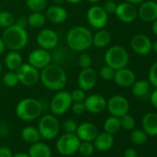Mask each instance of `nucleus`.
<instances>
[{
	"label": "nucleus",
	"instance_id": "1",
	"mask_svg": "<svg viewBox=\"0 0 157 157\" xmlns=\"http://www.w3.org/2000/svg\"><path fill=\"white\" fill-rule=\"evenodd\" d=\"M40 81L46 89L58 92L66 87L67 82V76L61 66L50 63L41 70Z\"/></svg>",
	"mask_w": 157,
	"mask_h": 157
},
{
	"label": "nucleus",
	"instance_id": "2",
	"mask_svg": "<svg viewBox=\"0 0 157 157\" xmlns=\"http://www.w3.org/2000/svg\"><path fill=\"white\" fill-rule=\"evenodd\" d=\"M66 41L71 50L83 52L93 45V33L86 27L75 26L67 32Z\"/></svg>",
	"mask_w": 157,
	"mask_h": 157
},
{
	"label": "nucleus",
	"instance_id": "3",
	"mask_svg": "<svg viewBox=\"0 0 157 157\" xmlns=\"http://www.w3.org/2000/svg\"><path fill=\"white\" fill-rule=\"evenodd\" d=\"M6 48L10 51H20L23 49L29 42V35L25 28L16 24L6 28L1 36Z\"/></svg>",
	"mask_w": 157,
	"mask_h": 157
},
{
	"label": "nucleus",
	"instance_id": "4",
	"mask_svg": "<svg viewBox=\"0 0 157 157\" xmlns=\"http://www.w3.org/2000/svg\"><path fill=\"white\" fill-rule=\"evenodd\" d=\"M16 115L23 121H33L37 119L43 111L42 103L35 98H24L16 105Z\"/></svg>",
	"mask_w": 157,
	"mask_h": 157
},
{
	"label": "nucleus",
	"instance_id": "5",
	"mask_svg": "<svg viewBox=\"0 0 157 157\" xmlns=\"http://www.w3.org/2000/svg\"><path fill=\"white\" fill-rule=\"evenodd\" d=\"M128 60L129 56L128 51L119 45L110 47L105 55V65L111 67L115 70L126 67L128 64Z\"/></svg>",
	"mask_w": 157,
	"mask_h": 157
},
{
	"label": "nucleus",
	"instance_id": "6",
	"mask_svg": "<svg viewBox=\"0 0 157 157\" xmlns=\"http://www.w3.org/2000/svg\"><path fill=\"white\" fill-rule=\"evenodd\" d=\"M82 140L76 133H66L58 138L56 148L58 153L63 156H71L78 151Z\"/></svg>",
	"mask_w": 157,
	"mask_h": 157
},
{
	"label": "nucleus",
	"instance_id": "7",
	"mask_svg": "<svg viewBox=\"0 0 157 157\" xmlns=\"http://www.w3.org/2000/svg\"><path fill=\"white\" fill-rule=\"evenodd\" d=\"M38 130L41 138L44 140L55 139L60 130V124L56 116L45 115L42 117L38 123Z\"/></svg>",
	"mask_w": 157,
	"mask_h": 157
},
{
	"label": "nucleus",
	"instance_id": "8",
	"mask_svg": "<svg viewBox=\"0 0 157 157\" xmlns=\"http://www.w3.org/2000/svg\"><path fill=\"white\" fill-rule=\"evenodd\" d=\"M70 93L61 90L56 92L50 102V110L55 116L64 115L70 109L72 105Z\"/></svg>",
	"mask_w": 157,
	"mask_h": 157
},
{
	"label": "nucleus",
	"instance_id": "9",
	"mask_svg": "<svg viewBox=\"0 0 157 157\" xmlns=\"http://www.w3.org/2000/svg\"><path fill=\"white\" fill-rule=\"evenodd\" d=\"M20 83L24 86H33L40 81V72L29 63H23L16 70Z\"/></svg>",
	"mask_w": 157,
	"mask_h": 157
},
{
	"label": "nucleus",
	"instance_id": "10",
	"mask_svg": "<svg viewBox=\"0 0 157 157\" xmlns=\"http://www.w3.org/2000/svg\"><path fill=\"white\" fill-rule=\"evenodd\" d=\"M86 18L89 24L97 30L104 29L108 21V14L103 7L97 5H94L88 10Z\"/></svg>",
	"mask_w": 157,
	"mask_h": 157
},
{
	"label": "nucleus",
	"instance_id": "11",
	"mask_svg": "<svg viewBox=\"0 0 157 157\" xmlns=\"http://www.w3.org/2000/svg\"><path fill=\"white\" fill-rule=\"evenodd\" d=\"M106 108L111 116L121 117L128 114L129 110V104L124 96L114 95L108 100V102H106Z\"/></svg>",
	"mask_w": 157,
	"mask_h": 157
},
{
	"label": "nucleus",
	"instance_id": "12",
	"mask_svg": "<svg viewBox=\"0 0 157 157\" xmlns=\"http://www.w3.org/2000/svg\"><path fill=\"white\" fill-rule=\"evenodd\" d=\"M51 61L52 55L50 51L41 47L33 50L28 56V63L38 70H42L44 67L48 66Z\"/></svg>",
	"mask_w": 157,
	"mask_h": 157
},
{
	"label": "nucleus",
	"instance_id": "13",
	"mask_svg": "<svg viewBox=\"0 0 157 157\" xmlns=\"http://www.w3.org/2000/svg\"><path fill=\"white\" fill-rule=\"evenodd\" d=\"M59 37L57 33L51 29H43L36 36V43L39 47L45 50H53L58 45Z\"/></svg>",
	"mask_w": 157,
	"mask_h": 157
},
{
	"label": "nucleus",
	"instance_id": "14",
	"mask_svg": "<svg viewBox=\"0 0 157 157\" xmlns=\"http://www.w3.org/2000/svg\"><path fill=\"white\" fill-rule=\"evenodd\" d=\"M97 82L96 71L91 67L82 68L80 74L78 76V88L82 89L85 92L91 91L94 88Z\"/></svg>",
	"mask_w": 157,
	"mask_h": 157
},
{
	"label": "nucleus",
	"instance_id": "15",
	"mask_svg": "<svg viewBox=\"0 0 157 157\" xmlns=\"http://www.w3.org/2000/svg\"><path fill=\"white\" fill-rule=\"evenodd\" d=\"M115 14L117 18L122 22L130 23L136 20L138 16V10L134 7V5L128 2H124L117 5Z\"/></svg>",
	"mask_w": 157,
	"mask_h": 157
},
{
	"label": "nucleus",
	"instance_id": "16",
	"mask_svg": "<svg viewBox=\"0 0 157 157\" xmlns=\"http://www.w3.org/2000/svg\"><path fill=\"white\" fill-rule=\"evenodd\" d=\"M130 45L136 54L140 56H146L151 51L152 44L148 36L144 34H136L132 37Z\"/></svg>",
	"mask_w": 157,
	"mask_h": 157
},
{
	"label": "nucleus",
	"instance_id": "17",
	"mask_svg": "<svg viewBox=\"0 0 157 157\" xmlns=\"http://www.w3.org/2000/svg\"><path fill=\"white\" fill-rule=\"evenodd\" d=\"M86 111L92 114L102 113L106 108V100L101 94H91L83 101Z\"/></svg>",
	"mask_w": 157,
	"mask_h": 157
},
{
	"label": "nucleus",
	"instance_id": "18",
	"mask_svg": "<svg viewBox=\"0 0 157 157\" xmlns=\"http://www.w3.org/2000/svg\"><path fill=\"white\" fill-rule=\"evenodd\" d=\"M99 131L97 127L92 122H83L78 125L76 134L82 141H94Z\"/></svg>",
	"mask_w": 157,
	"mask_h": 157
},
{
	"label": "nucleus",
	"instance_id": "19",
	"mask_svg": "<svg viewBox=\"0 0 157 157\" xmlns=\"http://www.w3.org/2000/svg\"><path fill=\"white\" fill-rule=\"evenodd\" d=\"M138 15L145 22H153L157 19V3L154 1H143L139 8Z\"/></svg>",
	"mask_w": 157,
	"mask_h": 157
},
{
	"label": "nucleus",
	"instance_id": "20",
	"mask_svg": "<svg viewBox=\"0 0 157 157\" xmlns=\"http://www.w3.org/2000/svg\"><path fill=\"white\" fill-rule=\"evenodd\" d=\"M44 15L46 21L54 24H61L67 19V11L60 5H54L46 8Z\"/></svg>",
	"mask_w": 157,
	"mask_h": 157
},
{
	"label": "nucleus",
	"instance_id": "21",
	"mask_svg": "<svg viewBox=\"0 0 157 157\" xmlns=\"http://www.w3.org/2000/svg\"><path fill=\"white\" fill-rule=\"evenodd\" d=\"M113 80L117 85L127 88L134 83V82L136 81V76L132 70L127 67H123L116 70Z\"/></svg>",
	"mask_w": 157,
	"mask_h": 157
},
{
	"label": "nucleus",
	"instance_id": "22",
	"mask_svg": "<svg viewBox=\"0 0 157 157\" xmlns=\"http://www.w3.org/2000/svg\"><path fill=\"white\" fill-rule=\"evenodd\" d=\"M114 144V138L113 135L107 133V132H102L98 133L97 137L94 140V146L95 150H98L100 151H107L112 148Z\"/></svg>",
	"mask_w": 157,
	"mask_h": 157
},
{
	"label": "nucleus",
	"instance_id": "23",
	"mask_svg": "<svg viewBox=\"0 0 157 157\" xmlns=\"http://www.w3.org/2000/svg\"><path fill=\"white\" fill-rule=\"evenodd\" d=\"M143 130L149 136H157V114L147 113L142 118Z\"/></svg>",
	"mask_w": 157,
	"mask_h": 157
},
{
	"label": "nucleus",
	"instance_id": "24",
	"mask_svg": "<svg viewBox=\"0 0 157 157\" xmlns=\"http://www.w3.org/2000/svg\"><path fill=\"white\" fill-rule=\"evenodd\" d=\"M28 154L30 157H51L52 151L46 143L37 141L31 144Z\"/></svg>",
	"mask_w": 157,
	"mask_h": 157
},
{
	"label": "nucleus",
	"instance_id": "25",
	"mask_svg": "<svg viewBox=\"0 0 157 157\" xmlns=\"http://www.w3.org/2000/svg\"><path fill=\"white\" fill-rule=\"evenodd\" d=\"M22 64V56L18 51H10L5 56V65L9 70L16 71Z\"/></svg>",
	"mask_w": 157,
	"mask_h": 157
},
{
	"label": "nucleus",
	"instance_id": "26",
	"mask_svg": "<svg viewBox=\"0 0 157 157\" xmlns=\"http://www.w3.org/2000/svg\"><path fill=\"white\" fill-rule=\"evenodd\" d=\"M111 42V34L108 31L100 29L93 35V45L97 48H104Z\"/></svg>",
	"mask_w": 157,
	"mask_h": 157
},
{
	"label": "nucleus",
	"instance_id": "27",
	"mask_svg": "<svg viewBox=\"0 0 157 157\" xmlns=\"http://www.w3.org/2000/svg\"><path fill=\"white\" fill-rule=\"evenodd\" d=\"M21 137L22 140H24L26 143H29V144H33L39 141L41 139V135H40L38 128L33 126H27L23 128L21 133Z\"/></svg>",
	"mask_w": 157,
	"mask_h": 157
},
{
	"label": "nucleus",
	"instance_id": "28",
	"mask_svg": "<svg viewBox=\"0 0 157 157\" xmlns=\"http://www.w3.org/2000/svg\"><path fill=\"white\" fill-rule=\"evenodd\" d=\"M150 82L146 80H139L135 81L132 86V94L135 97L140 98L145 96L150 90Z\"/></svg>",
	"mask_w": 157,
	"mask_h": 157
},
{
	"label": "nucleus",
	"instance_id": "29",
	"mask_svg": "<svg viewBox=\"0 0 157 157\" xmlns=\"http://www.w3.org/2000/svg\"><path fill=\"white\" fill-rule=\"evenodd\" d=\"M121 128V123H120V118L111 116L107 117L104 123V129L105 132L114 135L117 134Z\"/></svg>",
	"mask_w": 157,
	"mask_h": 157
},
{
	"label": "nucleus",
	"instance_id": "30",
	"mask_svg": "<svg viewBox=\"0 0 157 157\" xmlns=\"http://www.w3.org/2000/svg\"><path fill=\"white\" fill-rule=\"evenodd\" d=\"M28 25L33 28L38 29L45 24L46 18L43 12H32L28 17Z\"/></svg>",
	"mask_w": 157,
	"mask_h": 157
},
{
	"label": "nucleus",
	"instance_id": "31",
	"mask_svg": "<svg viewBox=\"0 0 157 157\" xmlns=\"http://www.w3.org/2000/svg\"><path fill=\"white\" fill-rule=\"evenodd\" d=\"M26 6L32 12H43L47 8V0H26Z\"/></svg>",
	"mask_w": 157,
	"mask_h": 157
},
{
	"label": "nucleus",
	"instance_id": "32",
	"mask_svg": "<svg viewBox=\"0 0 157 157\" xmlns=\"http://www.w3.org/2000/svg\"><path fill=\"white\" fill-rule=\"evenodd\" d=\"M2 82H3V84L5 86L9 87V88H13V87L17 86L20 83L16 71H12V70L8 71L3 76Z\"/></svg>",
	"mask_w": 157,
	"mask_h": 157
},
{
	"label": "nucleus",
	"instance_id": "33",
	"mask_svg": "<svg viewBox=\"0 0 157 157\" xmlns=\"http://www.w3.org/2000/svg\"><path fill=\"white\" fill-rule=\"evenodd\" d=\"M15 17L12 13L9 11H0V28H9L15 24Z\"/></svg>",
	"mask_w": 157,
	"mask_h": 157
},
{
	"label": "nucleus",
	"instance_id": "34",
	"mask_svg": "<svg viewBox=\"0 0 157 157\" xmlns=\"http://www.w3.org/2000/svg\"><path fill=\"white\" fill-rule=\"evenodd\" d=\"M94 146L92 143V141H82L78 147V152H80L82 156L88 157L94 154Z\"/></svg>",
	"mask_w": 157,
	"mask_h": 157
},
{
	"label": "nucleus",
	"instance_id": "35",
	"mask_svg": "<svg viewBox=\"0 0 157 157\" xmlns=\"http://www.w3.org/2000/svg\"><path fill=\"white\" fill-rule=\"evenodd\" d=\"M131 140L135 144H143L147 140V134L144 130L141 129H135L131 133Z\"/></svg>",
	"mask_w": 157,
	"mask_h": 157
},
{
	"label": "nucleus",
	"instance_id": "36",
	"mask_svg": "<svg viewBox=\"0 0 157 157\" xmlns=\"http://www.w3.org/2000/svg\"><path fill=\"white\" fill-rule=\"evenodd\" d=\"M119 118H120L121 128H123L127 130H132L135 128V119L132 116L126 114Z\"/></svg>",
	"mask_w": 157,
	"mask_h": 157
},
{
	"label": "nucleus",
	"instance_id": "37",
	"mask_svg": "<svg viewBox=\"0 0 157 157\" xmlns=\"http://www.w3.org/2000/svg\"><path fill=\"white\" fill-rule=\"evenodd\" d=\"M115 72H116V70L114 68H112L111 67L105 65V66L102 67V68L100 69L99 76L105 81H111L114 78Z\"/></svg>",
	"mask_w": 157,
	"mask_h": 157
},
{
	"label": "nucleus",
	"instance_id": "38",
	"mask_svg": "<svg viewBox=\"0 0 157 157\" xmlns=\"http://www.w3.org/2000/svg\"><path fill=\"white\" fill-rule=\"evenodd\" d=\"M78 66H80L81 68H87V67H91L93 65V58L89 54L86 53H82L78 56Z\"/></svg>",
	"mask_w": 157,
	"mask_h": 157
},
{
	"label": "nucleus",
	"instance_id": "39",
	"mask_svg": "<svg viewBox=\"0 0 157 157\" xmlns=\"http://www.w3.org/2000/svg\"><path fill=\"white\" fill-rule=\"evenodd\" d=\"M149 82L153 87L157 88V61L154 62L149 69Z\"/></svg>",
	"mask_w": 157,
	"mask_h": 157
},
{
	"label": "nucleus",
	"instance_id": "40",
	"mask_svg": "<svg viewBox=\"0 0 157 157\" xmlns=\"http://www.w3.org/2000/svg\"><path fill=\"white\" fill-rule=\"evenodd\" d=\"M70 95H71V99H72L73 103H75V102H83L85 100V98H86V92L83 91L81 88H78V89L73 90L70 93Z\"/></svg>",
	"mask_w": 157,
	"mask_h": 157
},
{
	"label": "nucleus",
	"instance_id": "41",
	"mask_svg": "<svg viewBox=\"0 0 157 157\" xmlns=\"http://www.w3.org/2000/svg\"><path fill=\"white\" fill-rule=\"evenodd\" d=\"M62 128H63V130L66 133H76L78 124L73 119H67V120H65L63 122Z\"/></svg>",
	"mask_w": 157,
	"mask_h": 157
},
{
	"label": "nucleus",
	"instance_id": "42",
	"mask_svg": "<svg viewBox=\"0 0 157 157\" xmlns=\"http://www.w3.org/2000/svg\"><path fill=\"white\" fill-rule=\"evenodd\" d=\"M71 110L75 115H82L86 109H85V105L83 102H75L72 103L71 105Z\"/></svg>",
	"mask_w": 157,
	"mask_h": 157
},
{
	"label": "nucleus",
	"instance_id": "43",
	"mask_svg": "<svg viewBox=\"0 0 157 157\" xmlns=\"http://www.w3.org/2000/svg\"><path fill=\"white\" fill-rule=\"evenodd\" d=\"M117 4L112 0H108L106 1L104 5V10H105V12L107 14H112V13H115L116 12V10H117Z\"/></svg>",
	"mask_w": 157,
	"mask_h": 157
},
{
	"label": "nucleus",
	"instance_id": "44",
	"mask_svg": "<svg viewBox=\"0 0 157 157\" xmlns=\"http://www.w3.org/2000/svg\"><path fill=\"white\" fill-rule=\"evenodd\" d=\"M13 152L12 151L6 146L0 147V157H12Z\"/></svg>",
	"mask_w": 157,
	"mask_h": 157
},
{
	"label": "nucleus",
	"instance_id": "45",
	"mask_svg": "<svg viewBox=\"0 0 157 157\" xmlns=\"http://www.w3.org/2000/svg\"><path fill=\"white\" fill-rule=\"evenodd\" d=\"M15 24L20 26V27L26 28V26L28 25V19L24 18V17H20L15 21Z\"/></svg>",
	"mask_w": 157,
	"mask_h": 157
},
{
	"label": "nucleus",
	"instance_id": "46",
	"mask_svg": "<svg viewBox=\"0 0 157 157\" xmlns=\"http://www.w3.org/2000/svg\"><path fill=\"white\" fill-rule=\"evenodd\" d=\"M124 157H138V154H137V151L134 149L128 148V149L125 150Z\"/></svg>",
	"mask_w": 157,
	"mask_h": 157
},
{
	"label": "nucleus",
	"instance_id": "47",
	"mask_svg": "<svg viewBox=\"0 0 157 157\" xmlns=\"http://www.w3.org/2000/svg\"><path fill=\"white\" fill-rule=\"evenodd\" d=\"M150 100H151V103L152 106L157 109V88H156L155 91L152 92V94H151V95L150 97Z\"/></svg>",
	"mask_w": 157,
	"mask_h": 157
},
{
	"label": "nucleus",
	"instance_id": "48",
	"mask_svg": "<svg viewBox=\"0 0 157 157\" xmlns=\"http://www.w3.org/2000/svg\"><path fill=\"white\" fill-rule=\"evenodd\" d=\"M5 50H6V45H5V44H4L2 38L0 37V55H2V54L5 52Z\"/></svg>",
	"mask_w": 157,
	"mask_h": 157
},
{
	"label": "nucleus",
	"instance_id": "49",
	"mask_svg": "<svg viewBox=\"0 0 157 157\" xmlns=\"http://www.w3.org/2000/svg\"><path fill=\"white\" fill-rule=\"evenodd\" d=\"M125 1L128 3H130L132 5H137V4H141L144 0H125Z\"/></svg>",
	"mask_w": 157,
	"mask_h": 157
},
{
	"label": "nucleus",
	"instance_id": "50",
	"mask_svg": "<svg viewBox=\"0 0 157 157\" xmlns=\"http://www.w3.org/2000/svg\"><path fill=\"white\" fill-rule=\"evenodd\" d=\"M152 32L157 36V19L152 22Z\"/></svg>",
	"mask_w": 157,
	"mask_h": 157
},
{
	"label": "nucleus",
	"instance_id": "51",
	"mask_svg": "<svg viewBox=\"0 0 157 157\" xmlns=\"http://www.w3.org/2000/svg\"><path fill=\"white\" fill-rule=\"evenodd\" d=\"M65 1H67V3L69 4H73V5H76V4H80L82 0H65Z\"/></svg>",
	"mask_w": 157,
	"mask_h": 157
},
{
	"label": "nucleus",
	"instance_id": "52",
	"mask_svg": "<svg viewBox=\"0 0 157 157\" xmlns=\"http://www.w3.org/2000/svg\"><path fill=\"white\" fill-rule=\"evenodd\" d=\"M12 157H30L28 153H23V152H19L16 153L15 155H13Z\"/></svg>",
	"mask_w": 157,
	"mask_h": 157
},
{
	"label": "nucleus",
	"instance_id": "53",
	"mask_svg": "<svg viewBox=\"0 0 157 157\" xmlns=\"http://www.w3.org/2000/svg\"><path fill=\"white\" fill-rule=\"evenodd\" d=\"M151 49L154 51V53H156V54H157V40L152 44V45H151Z\"/></svg>",
	"mask_w": 157,
	"mask_h": 157
},
{
	"label": "nucleus",
	"instance_id": "54",
	"mask_svg": "<svg viewBox=\"0 0 157 157\" xmlns=\"http://www.w3.org/2000/svg\"><path fill=\"white\" fill-rule=\"evenodd\" d=\"M87 2L91 3V4H97L98 2H100L101 0H86Z\"/></svg>",
	"mask_w": 157,
	"mask_h": 157
},
{
	"label": "nucleus",
	"instance_id": "55",
	"mask_svg": "<svg viewBox=\"0 0 157 157\" xmlns=\"http://www.w3.org/2000/svg\"><path fill=\"white\" fill-rule=\"evenodd\" d=\"M65 0H54V3L55 5H61Z\"/></svg>",
	"mask_w": 157,
	"mask_h": 157
},
{
	"label": "nucleus",
	"instance_id": "56",
	"mask_svg": "<svg viewBox=\"0 0 157 157\" xmlns=\"http://www.w3.org/2000/svg\"><path fill=\"white\" fill-rule=\"evenodd\" d=\"M1 71H2V64L0 62V74H1Z\"/></svg>",
	"mask_w": 157,
	"mask_h": 157
},
{
	"label": "nucleus",
	"instance_id": "57",
	"mask_svg": "<svg viewBox=\"0 0 157 157\" xmlns=\"http://www.w3.org/2000/svg\"><path fill=\"white\" fill-rule=\"evenodd\" d=\"M0 11H1V5H0Z\"/></svg>",
	"mask_w": 157,
	"mask_h": 157
},
{
	"label": "nucleus",
	"instance_id": "58",
	"mask_svg": "<svg viewBox=\"0 0 157 157\" xmlns=\"http://www.w3.org/2000/svg\"><path fill=\"white\" fill-rule=\"evenodd\" d=\"M140 157H143V156H140Z\"/></svg>",
	"mask_w": 157,
	"mask_h": 157
},
{
	"label": "nucleus",
	"instance_id": "59",
	"mask_svg": "<svg viewBox=\"0 0 157 157\" xmlns=\"http://www.w3.org/2000/svg\"><path fill=\"white\" fill-rule=\"evenodd\" d=\"M156 3H157V0H156Z\"/></svg>",
	"mask_w": 157,
	"mask_h": 157
}]
</instances>
